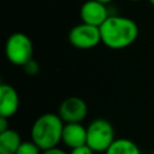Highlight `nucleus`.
I'll return each instance as SVG.
<instances>
[{
    "label": "nucleus",
    "instance_id": "nucleus-16",
    "mask_svg": "<svg viewBox=\"0 0 154 154\" xmlns=\"http://www.w3.org/2000/svg\"><path fill=\"white\" fill-rule=\"evenodd\" d=\"M7 119H8V118L0 117V132H2V131H5V130L10 129V128H7Z\"/></svg>",
    "mask_w": 154,
    "mask_h": 154
},
{
    "label": "nucleus",
    "instance_id": "nucleus-10",
    "mask_svg": "<svg viewBox=\"0 0 154 154\" xmlns=\"http://www.w3.org/2000/svg\"><path fill=\"white\" fill-rule=\"evenodd\" d=\"M22 142L20 135L13 129L0 132V154H16Z\"/></svg>",
    "mask_w": 154,
    "mask_h": 154
},
{
    "label": "nucleus",
    "instance_id": "nucleus-9",
    "mask_svg": "<svg viewBox=\"0 0 154 154\" xmlns=\"http://www.w3.org/2000/svg\"><path fill=\"white\" fill-rule=\"evenodd\" d=\"M61 142L70 149L87 144V128L82 123H66L63 129Z\"/></svg>",
    "mask_w": 154,
    "mask_h": 154
},
{
    "label": "nucleus",
    "instance_id": "nucleus-12",
    "mask_svg": "<svg viewBox=\"0 0 154 154\" xmlns=\"http://www.w3.org/2000/svg\"><path fill=\"white\" fill-rule=\"evenodd\" d=\"M41 148L31 140V141H24L20 143L19 148L17 149L16 154H42Z\"/></svg>",
    "mask_w": 154,
    "mask_h": 154
},
{
    "label": "nucleus",
    "instance_id": "nucleus-6",
    "mask_svg": "<svg viewBox=\"0 0 154 154\" xmlns=\"http://www.w3.org/2000/svg\"><path fill=\"white\" fill-rule=\"evenodd\" d=\"M58 114L65 124L82 123L88 114V106L83 99L78 96H70L60 103Z\"/></svg>",
    "mask_w": 154,
    "mask_h": 154
},
{
    "label": "nucleus",
    "instance_id": "nucleus-15",
    "mask_svg": "<svg viewBox=\"0 0 154 154\" xmlns=\"http://www.w3.org/2000/svg\"><path fill=\"white\" fill-rule=\"evenodd\" d=\"M42 154H70V153H67V152H65L64 149H60V148H58V147H53V148L42 150Z\"/></svg>",
    "mask_w": 154,
    "mask_h": 154
},
{
    "label": "nucleus",
    "instance_id": "nucleus-1",
    "mask_svg": "<svg viewBox=\"0 0 154 154\" xmlns=\"http://www.w3.org/2000/svg\"><path fill=\"white\" fill-rule=\"evenodd\" d=\"M101 42L111 49L131 46L138 36V26L129 17L109 16L100 26Z\"/></svg>",
    "mask_w": 154,
    "mask_h": 154
},
{
    "label": "nucleus",
    "instance_id": "nucleus-4",
    "mask_svg": "<svg viewBox=\"0 0 154 154\" xmlns=\"http://www.w3.org/2000/svg\"><path fill=\"white\" fill-rule=\"evenodd\" d=\"M114 140L113 126L106 119H94L87 126V144L95 153H105Z\"/></svg>",
    "mask_w": 154,
    "mask_h": 154
},
{
    "label": "nucleus",
    "instance_id": "nucleus-11",
    "mask_svg": "<svg viewBox=\"0 0 154 154\" xmlns=\"http://www.w3.org/2000/svg\"><path fill=\"white\" fill-rule=\"evenodd\" d=\"M105 154H141L138 146L129 138H116Z\"/></svg>",
    "mask_w": 154,
    "mask_h": 154
},
{
    "label": "nucleus",
    "instance_id": "nucleus-3",
    "mask_svg": "<svg viewBox=\"0 0 154 154\" xmlns=\"http://www.w3.org/2000/svg\"><path fill=\"white\" fill-rule=\"evenodd\" d=\"M34 46L30 37L23 32H13L5 43V55L7 60L17 66H24L32 59Z\"/></svg>",
    "mask_w": 154,
    "mask_h": 154
},
{
    "label": "nucleus",
    "instance_id": "nucleus-17",
    "mask_svg": "<svg viewBox=\"0 0 154 154\" xmlns=\"http://www.w3.org/2000/svg\"><path fill=\"white\" fill-rule=\"evenodd\" d=\"M96 1H99V2H102V4H105V5H108L109 2H112L113 0H96Z\"/></svg>",
    "mask_w": 154,
    "mask_h": 154
},
{
    "label": "nucleus",
    "instance_id": "nucleus-19",
    "mask_svg": "<svg viewBox=\"0 0 154 154\" xmlns=\"http://www.w3.org/2000/svg\"><path fill=\"white\" fill-rule=\"evenodd\" d=\"M128 1H140V0H128Z\"/></svg>",
    "mask_w": 154,
    "mask_h": 154
},
{
    "label": "nucleus",
    "instance_id": "nucleus-18",
    "mask_svg": "<svg viewBox=\"0 0 154 154\" xmlns=\"http://www.w3.org/2000/svg\"><path fill=\"white\" fill-rule=\"evenodd\" d=\"M148 1H149V2H150L153 6H154V0H148Z\"/></svg>",
    "mask_w": 154,
    "mask_h": 154
},
{
    "label": "nucleus",
    "instance_id": "nucleus-13",
    "mask_svg": "<svg viewBox=\"0 0 154 154\" xmlns=\"http://www.w3.org/2000/svg\"><path fill=\"white\" fill-rule=\"evenodd\" d=\"M23 67H24V71L26 73H29V75H35V73L38 72V65H37V63L34 59H31L30 61H28Z\"/></svg>",
    "mask_w": 154,
    "mask_h": 154
},
{
    "label": "nucleus",
    "instance_id": "nucleus-7",
    "mask_svg": "<svg viewBox=\"0 0 154 154\" xmlns=\"http://www.w3.org/2000/svg\"><path fill=\"white\" fill-rule=\"evenodd\" d=\"M79 16L83 23L99 26V28L109 17L107 11V5L99 2L96 0L85 1L79 10Z\"/></svg>",
    "mask_w": 154,
    "mask_h": 154
},
{
    "label": "nucleus",
    "instance_id": "nucleus-2",
    "mask_svg": "<svg viewBox=\"0 0 154 154\" xmlns=\"http://www.w3.org/2000/svg\"><path fill=\"white\" fill-rule=\"evenodd\" d=\"M65 123L55 113H45L40 116L31 126V140L42 149L57 147L61 141Z\"/></svg>",
    "mask_w": 154,
    "mask_h": 154
},
{
    "label": "nucleus",
    "instance_id": "nucleus-8",
    "mask_svg": "<svg viewBox=\"0 0 154 154\" xmlns=\"http://www.w3.org/2000/svg\"><path fill=\"white\" fill-rule=\"evenodd\" d=\"M19 107V96L17 90L10 85L2 83L0 85V117L11 118Z\"/></svg>",
    "mask_w": 154,
    "mask_h": 154
},
{
    "label": "nucleus",
    "instance_id": "nucleus-14",
    "mask_svg": "<svg viewBox=\"0 0 154 154\" xmlns=\"http://www.w3.org/2000/svg\"><path fill=\"white\" fill-rule=\"evenodd\" d=\"M94 153L95 152L88 144H84V146H81L77 148H72L70 150V154H94Z\"/></svg>",
    "mask_w": 154,
    "mask_h": 154
},
{
    "label": "nucleus",
    "instance_id": "nucleus-5",
    "mask_svg": "<svg viewBox=\"0 0 154 154\" xmlns=\"http://www.w3.org/2000/svg\"><path fill=\"white\" fill-rule=\"evenodd\" d=\"M69 42L78 49H90L101 43L100 28L87 23L75 25L69 32Z\"/></svg>",
    "mask_w": 154,
    "mask_h": 154
}]
</instances>
